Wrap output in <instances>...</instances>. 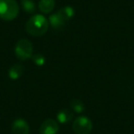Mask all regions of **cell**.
Segmentation results:
<instances>
[{
    "instance_id": "cell-4",
    "label": "cell",
    "mask_w": 134,
    "mask_h": 134,
    "mask_svg": "<svg viewBox=\"0 0 134 134\" xmlns=\"http://www.w3.org/2000/svg\"><path fill=\"white\" fill-rule=\"evenodd\" d=\"M93 129V123L89 118L80 116L73 122V130L75 134H90Z\"/></svg>"
},
{
    "instance_id": "cell-9",
    "label": "cell",
    "mask_w": 134,
    "mask_h": 134,
    "mask_svg": "<svg viewBox=\"0 0 134 134\" xmlns=\"http://www.w3.org/2000/svg\"><path fill=\"white\" fill-rule=\"evenodd\" d=\"M55 7V0H40L38 8L43 14H50Z\"/></svg>"
},
{
    "instance_id": "cell-8",
    "label": "cell",
    "mask_w": 134,
    "mask_h": 134,
    "mask_svg": "<svg viewBox=\"0 0 134 134\" xmlns=\"http://www.w3.org/2000/svg\"><path fill=\"white\" fill-rule=\"evenodd\" d=\"M56 118H57L58 123L66 124V123H69L70 121L73 119L74 113L72 110L67 109V108H63V109L60 110V111L58 112Z\"/></svg>"
},
{
    "instance_id": "cell-13",
    "label": "cell",
    "mask_w": 134,
    "mask_h": 134,
    "mask_svg": "<svg viewBox=\"0 0 134 134\" xmlns=\"http://www.w3.org/2000/svg\"><path fill=\"white\" fill-rule=\"evenodd\" d=\"M20 4L22 8L27 13L32 14L36 11V4L33 0H21Z\"/></svg>"
},
{
    "instance_id": "cell-7",
    "label": "cell",
    "mask_w": 134,
    "mask_h": 134,
    "mask_svg": "<svg viewBox=\"0 0 134 134\" xmlns=\"http://www.w3.org/2000/svg\"><path fill=\"white\" fill-rule=\"evenodd\" d=\"M49 25L55 30H62L65 25V22L63 19L58 15L57 13L52 14L49 17Z\"/></svg>"
},
{
    "instance_id": "cell-5",
    "label": "cell",
    "mask_w": 134,
    "mask_h": 134,
    "mask_svg": "<svg viewBox=\"0 0 134 134\" xmlns=\"http://www.w3.org/2000/svg\"><path fill=\"white\" fill-rule=\"evenodd\" d=\"M59 123L57 120L52 119H48L42 122L40 128L41 134H57L59 131Z\"/></svg>"
},
{
    "instance_id": "cell-11",
    "label": "cell",
    "mask_w": 134,
    "mask_h": 134,
    "mask_svg": "<svg viewBox=\"0 0 134 134\" xmlns=\"http://www.w3.org/2000/svg\"><path fill=\"white\" fill-rule=\"evenodd\" d=\"M23 69L22 65L20 64H14L10 67V69L8 70V76L10 77V79L12 80H18L19 78H20L23 75Z\"/></svg>"
},
{
    "instance_id": "cell-3",
    "label": "cell",
    "mask_w": 134,
    "mask_h": 134,
    "mask_svg": "<svg viewBox=\"0 0 134 134\" xmlns=\"http://www.w3.org/2000/svg\"><path fill=\"white\" fill-rule=\"evenodd\" d=\"M33 47L32 43L27 39H21L17 42L15 47V55L20 61H27L32 57Z\"/></svg>"
},
{
    "instance_id": "cell-12",
    "label": "cell",
    "mask_w": 134,
    "mask_h": 134,
    "mask_svg": "<svg viewBox=\"0 0 134 134\" xmlns=\"http://www.w3.org/2000/svg\"><path fill=\"white\" fill-rule=\"evenodd\" d=\"M70 106L73 111H75V113H83L85 111V105L80 99L74 98L70 102Z\"/></svg>"
},
{
    "instance_id": "cell-6",
    "label": "cell",
    "mask_w": 134,
    "mask_h": 134,
    "mask_svg": "<svg viewBox=\"0 0 134 134\" xmlns=\"http://www.w3.org/2000/svg\"><path fill=\"white\" fill-rule=\"evenodd\" d=\"M12 133L13 134H29L30 126L28 122L23 119H17L12 124Z\"/></svg>"
},
{
    "instance_id": "cell-10",
    "label": "cell",
    "mask_w": 134,
    "mask_h": 134,
    "mask_svg": "<svg viewBox=\"0 0 134 134\" xmlns=\"http://www.w3.org/2000/svg\"><path fill=\"white\" fill-rule=\"evenodd\" d=\"M56 13L58 14V15L60 16V17L62 18V19H63V21L64 22H66V21L70 20V19H72V18L75 16V9H74L72 7L70 6H66V7H63V8H62L61 9L58 10Z\"/></svg>"
},
{
    "instance_id": "cell-1",
    "label": "cell",
    "mask_w": 134,
    "mask_h": 134,
    "mask_svg": "<svg viewBox=\"0 0 134 134\" xmlns=\"http://www.w3.org/2000/svg\"><path fill=\"white\" fill-rule=\"evenodd\" d=\"M49 20L41 14H37L30 18L26 23V31L33 37L44 35L49 29Z\"/></svg>"
},
{
    "instance_id": "cell-14",
    "label": "cell",
    "mask_w": 134,
    "mask_h": 134,
    "mask_svg": "<svg viewBox=\"0 0 134 134\" xmlns=\"http://www.w3.org/2000/svg\"><path fill=\"white\" fill-rule=\"evenodd\" d=\"M31 60L37 66H43L46 63V58L41 53H36L33 54L31 57Z\"/></svg>"
},
{
    "instance_id": "cell-2",
    "label": "cell",
    "mask_w": 134,
    "mask_h": 134,
    "mask_svg": "<svg viewBox=\"0 0 134 134\" xmlns=\"http://www.w3.org/2000/svg\"><path fill=\"white\" fill-rule=\"evenodd\" d=\"M19 6L16 0H0V19L11 21L18 17Z\"/></svg>"
}]
</instances>
